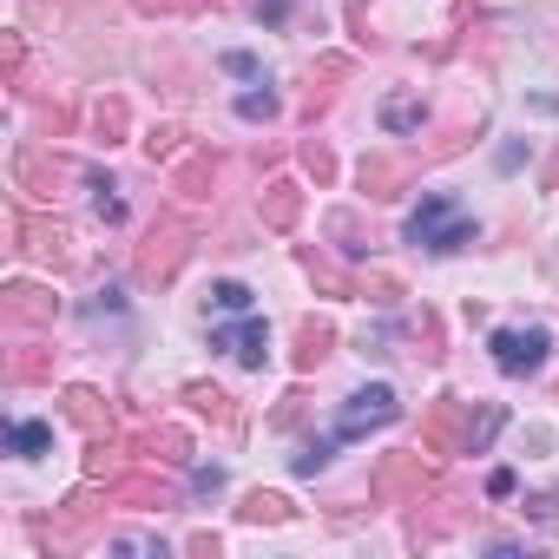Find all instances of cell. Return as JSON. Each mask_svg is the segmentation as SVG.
Here are the masks:
<instances>
[{"instance_id":"obj_26","label":"cell","mask_w":559,"mask_h":559,"mask_svg":"<svg viewBox=\"0 0 559 559\" xmlns=\"http://www.w3.org/2000/svg\"><path fill=\"white\" fill-rule=\"evenodd\" d=\"M304 165H310V171H317V178H336V158H330V152H323V145H317V139H310V145H304Z\"/></svg>"},{"instance_id":"obj_28","label":"cell","mask_w":559,"mask_h":559,"mask_svg":"<svg viewBox=\"0 0 559 559\" xmlns=\"http://www.w3.org/2000/svg\"><path fill=\"white\" fill-rule=\"evenodd\" d=\"M132 8H139V14H178L185 0H132Z\"/></svg>"},{"instance_id":"obj_8","label":"cell","mask_w":559,"mask_h":559,"mask_svg":"<svg viewBox=\"0 0 559 559\" xmlns=\"http://www.w3.org/2000/svg\"><path fill=\"white\" fill-rule=\"evenodd\" d=\"M8 323H14V330H47V323H53V290L14 284V290H8Z\"/></svg>"},{"instance_id":"obj_17","label":"cell","mask_w":559,"mask_h":559,"mask_svg":"<svg viewBox=\"0 0 559 559\" xmlns=\"http://www.w3.org/2000/svg\"><path fill=\"white\" fill-rule=\"evenodd\" d=\"M211 317H243L250 310V290L237 284V276H224V284H211V304H204Z\"/></svg>"},{"instance_id":"obj_25","label":"cell","mask_w":559,"mask_h":559,"mask_svg":"<svg viewBox=\"0 0 559 559\" xmlns=\"http://www.w3.org/2000/svg\"><path fill=\"white\" fill-rule=\"evenodd\" d=\"M145 152H152V165H158V158H171V152H178V132H171V126H158V132L145 139Z\"/></svg>"},{"instance_id":"obj_2","label":"cell","mask_w":559,"mask_h":559,"mask_svg":"<svg viewBox=\"0 0 559 559\" xmlns=\"http://www.w3.org/2000/svg\"><path fill=\"white\" fill-rule=\"evenodd\" d=\"M408 243H415V250H435V257L474 243V217H467V204L448 198V191H428V198L408 211Z\"/></svg>"},{"instance_id":"obj_5","label":"cell","mask_w":559,"mask_h":559,"mask_svg":"<svg viewBox=\"0 0 559 559\" xmlns=\"http://www.w3.org/2000/svg\"><path fill=\"white\" fill-rule=\"evenodd\" d=\"M211 349H224V356L243 362V369H263V356H270V330H263L257 310H243V317H230V323H211Z\"/></svg>"},{"instance_id":"obj_20","label":"cell","mask_w":559,"mask_h":559,"mask_svg":"<svg viewBox=\"0 0 559 559\" xmlns=\"http://www.w3.org/2000/svg\"><path fill=\"white\" fill-rule=\"evenodd\" d=\"M139 448H145V454H158V461H185V435H178V428H152Z\"/></svg>"},{"instance_id":"obj_18","label":"cell","mask_w":559,"mask_h":559,"mask_svg":"<svg viewBox=\"0 0 559 559\" xmlns=\"http://www.w3.org/2000/svg\"><path fill=\"white\" fill-rule=\"evenodd\" d=\"M421 119H428V112H421V99H389V106H382V126H389L395 139L421 132Z\"/></svg>"},{"instance_id":"obj_21","label":"cell","mask_w":559,"mask_h":559,"mask_svg":"<svg viewBox=\"0 0 559 559\" xmlns=\"http://www.w3.org/2000/svg\"><path fill=\"white\" fill-rule=\"evenodd\" d=\"M284 513H290L284 493H250V500H243V520H284Z\"/></svg>"},{"instance_id":"obj_29","label":"cell","mask_w":559,"mask_h":559,"mask_svg":"<svg viewBox=\"0 0 559 559\" xmlns=\"http://www.w3.org/2000/svg\"><path fill=\"white\" fill-rule=\"evenodd\" d=\"M257 14H263V21H284V14H290V0H257Z\"/></svg>"},{"instance_id":"obj_3","label":"cell","mask_w":559,"mask_h":559,"mask_svg":"<svg viewBox=\"0 0 559 559\" xmlns=\"http://www.w3.org/2000/svg\"><path fill=\"white\" fill-rule=\"evenodd\" d=\"M487 349H493V369L520 382V376H539V369H546L552 336H546L539 323H513V330H493V336H487Z\"/></svg>"},{"instance_id":"obj_19","label":"cell","mask_w":559,"mask_h":559,"mask_svg":"<svg viewBox=\"0 0 559 559\" xmlns=\"http://www.w3.org/2000/svg\"><path fill=\"white\" fill-rule=\"evenodd\" d=\"M185 402H198V408H204L211 421H224V428L237 421V408H230V395H224V389H211V382H191V389H185Z\"/></svg>"},{"instance_id":"obj_6","label":"cell","mask_w":559,"mask_h":559,"mask_svg":"<svg viewBox=\"0 0 559 559\" xmlns=\"http://www.w3.org/2000/svg\"><path fill=\"white\" fill-rule=\"evenodd\" d=\"M14 237H21V250L27 257H40V263H73V230L67 224H53V217H14Z\"/></svg>"},{"instance_id":"obj_22","label":"cell","mask_w":559,"mask_h":559,"mask_svg":"<svg viewBox=\"0 0 559 559\" xmlns=\"http://www.w3.org/2000/svg\"><path fill=\"white\" fill-rule=\"evenodd\" d=\"M93 119H99V132H106V145H112V139L126 132V99H99V112H93Z\"/></svg>"},{"instance_id":"obj_15","label":"cell","mask_w":559,"mask_h":559,"mask_svg":"<svg viewBox=\"0 0 559 559\" xmlns=\"http://www.w3.org/2000/svg\"><path fill=\"white\" fill-rule=\"evenodd\" d=\"M67 415L86 428V435H99L106 421H112V408H106V395H93V389H67Z\"/></svg>"},{"instance_id":"obj_27","label":"cell","mask_w":559,"mask_h":559,"mask_svg":"<svg viewBox=\"0 0 559 559\" xmlns=\"http://www.w3.org/2000/svg\"><path fill=\"white\" fill-rule=\"evenodd\" d=\"M224 67H230L237 80H257V60H250V53H224Z\"/></svg>"},{"instance_id":"obj_30","label":"cell","mask_w":559,"mask_h":559,"mask_svg":"<svg viewBox=\"0 0 559 559\" xmlns=\"http://www.w3.org/2000/svg\"><path fill=\"white\" fill-rule=\"evenodd\" d=\"M185 8H217V0H185Z\"/></svg>"},{"instance_id":"obj_16","label":"cell","mask_w":559,"mask_h":559,"mask_svg":"<svg viewBox=\"0 0 559 559\" xmlns=\"http://www.w3.org/2000/svg\"><path fill=\"white\" fill-rule=\"evenodd\" d=\"M330 343H336L330 323H304V330H297V369H317V362L330 356Z\"/></svg>"},{"instance_id":"obj_4","label":"cell","mask_w":559,"mask_h":559,"mask_svg":"<svg viewBox=\"0 0 559 559\" xmlns=\"http://www.w3.org/2000/svg\"><path fill=\"white\" fill-rule=\"evenodd\" d=\"M395 415H402L395 389H389V382H369V389H356V395L343 402V415H336V428H330V435H336V448H343V441H362L369 428H389Z\"/></svg>"},{"instance_id":"obj_10","label":"cell","mask_w":559,"mask_h":559,"mask_svg":"<svg viewBox=\"0 0 559 559\" xmlns=\"http://www.w3.org/2000/svg\"><path fill=\"white\" fill-rule=\"evenodd\" d=\"M53 369H60V356L47 343H21L8 356V382H53Z\"/></svg>"},{"instance_id":"obj_13","label":"cell","mask_w":559,"mask_h":559,"mask_svg":"<svg viewBox=\"0 0 559 559\" xmlns=\"http://www.w3.org/2000/svg\"><path fill=\"white\" fill-rule=\"evenodd\" d=\"M402 178H408L402 158H362V191H369V198H395Z\"/></svg>"},{"instance_id":"obj_24","label":"cell","mask_w":559,"mask_h":559,"mask_svg":"<svg viewBox=\"0 0 559 559\" xmlns=\"http://www.w3.org/2000/svg\"><path fill=\"white\" fill-rule=\"evenodd\" d=\"M237 112H243V119H276V93H243Z\"/></svg>"},{"instance_id":"obj_23","label":"cell","mask_w":559,"mask_h":559,"mask_svg":"<svg viewBox=\"0 0 559 559\" xmlns=\"http://www.w3.org/2000/svg\"><path fill=\"white\" fill-rule=\"evenodd\" d=\"M343 73H349V60H323V80H343ZM330 93H336V86H310V112L330 106Z\"/></svg>"},{"instance_id":"obj_7","label":"cell","mask_w":559,"mask_h":559,"mask_svg":"<svg viewBox=\"0 0 559 559\" xmlns=\"http://www.w3.org/2000/svg\"><path fill=\"white\" fill-rule=\"evenodd\" d=\"M185 237H191L185 224H165V230H152V237L139 243V276H152V284H165V276H171V270L185 263V250H191Z\"/></svg>"},{"instance_id":"obj_12","label":"cell","mask_w":559,"mask_h":559,"mask_svg":"<svg viewBox=\"0 0 559 559\" xmlns=\"http://www.w3.org/2000/svg\"><path fill=\"white\" fill-rule=\"evenodd\" d=\"M297 211H304V191H297V185H270V191H263V224H270V230H290Z\"/></svg>"},{"instance_id":"obj_14","label":"cell","mask_w":559,"mask_h":559,"mask_svg":"<svg viewBox=\"0 0 559 559\" xmlns=\"http://www.w3.org/2000/svg\"><path fill=\"white\" fill-rule=\"evenodd\" d=\"M47 448H53V428H47V421H8V454L40 461Z\"/></svg>"},{"instance_id":"obj_11","label":"cell","mask_w":559,"mask_h":559,"mask_svg":"<svg viewBox=\"0 0 559 559\" xmlns=\"http://www.w3.org/2000/svg\"><path fill=\"white\" fill-rule=\"evenodd\" d=\"M171 185H178V198H185V204H191V198H211L204 185H217V158H211V152H191V158L178 165V178H171Z\"/></svg>"},{"instance_id":"obj_9","label":"cell","mask_w":559,"mask_h":559,"mask_svg":"<svg viewBox=\"0 0 559 559\" xmlns=\"http://www.w3.org/2000/svg\"><path fill=\"white\" fill-rule=\"evenodd\" d=\"M428 480H435V474H428V461H421V454H402V461H389V467H382L376 493H382V500H402V493H428Z\"/></svg>"},{"instance_id":"obj_1","label":"cell","mask_w":559,"mask_h":559,"mask_svg":"<svg viewBox=\"0 0 559 559\" xmlns=\"http://www.w3.org/2000/svg\"><path fill=\"white\" fill-rule=\"evenodd\" d=\"M500 428H507V415H500L493 402L474 408V402L448 395V402L428 408V421H421V448H428V454H480Z\"/></svg>"}]
</instances>
